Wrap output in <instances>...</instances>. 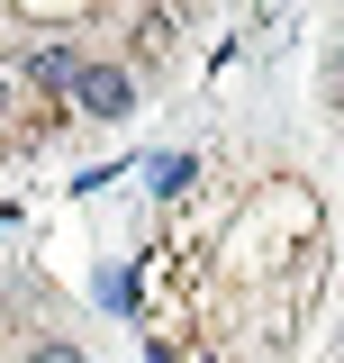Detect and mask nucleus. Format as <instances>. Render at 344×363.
<instances>
[{"label": "nucleus", "instance_id": "5", "mask_svg": "<svg viewBox=\"0 0 344 363\" xmlns=\"http://www.w3.org/2000/svg\"><path fill=\"white\" fill-rule=\"evenodd\" d=\"M336 109H344V55H336Z\"/></svg>", "mask_w": 344, "mask_h": 363}, {"label": "nucleus", "instance_id": "1", "mask_svg": "<svg viewBox=\"0 0 344 363\" xmlns=\"http://www.w3.org/2000/svg\"><path fill=\"white\" fill-rule=\"evenodd\" d=\"M73 100H82L91 118H127V109H136V82L118 73V64H82V73H73Z\"/></svg>", "mask_w": 344, "mask_h": 363}, {"label": "nucleus", "instance_id": "3", "mask_svg": "<svg viewBox=\"0 0 344 363\" xmlns=\"http://www.w3.org/2000/svg\"><path fill=\"white\" fill-rule=\"evenodd\" d=\"M190 182H200V173H190V155H164V164H154V191H164V200H172V191H190Z\"/></svg>", "mask_w": 344, "mask_h": 363}, {"label": "nucleus", "instance_id": "4", "mask_svg": "<svg viewBox=\"0 0 344 363\" xmlns=\"http://www.w3.org/2000/svg\"><path fill=\"white\" fill-rule=\"evenodd\" d=\"M37 363H82V345H45V354Z\"/></svg>", "mask_w": 344, "mask_h": 363}, {"label": "nucleus", "instance_id": "2", "mask_svg": "<svg viewBox=\"0 0 344 363\" xmlns=\"http://www.w3.org/2000/svg\"><path fill=\"white\" fill-rule=\"evenodd\" d=\"M18 64H28L37 82H64V91H73V73H82V64H73V45H55V37H37V45H18Z\"/></svg>", "mask_w": 344, "mask_h": 363}]
</instances>
